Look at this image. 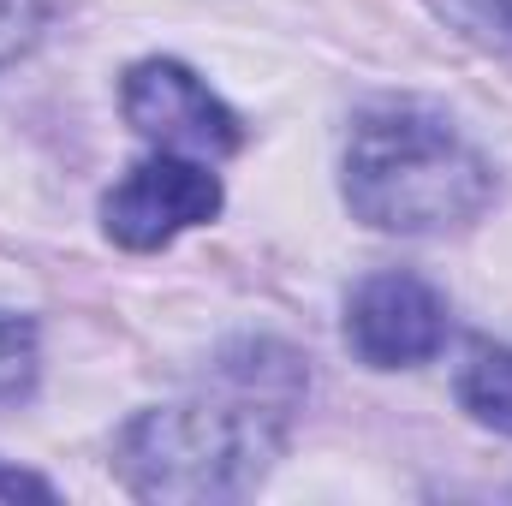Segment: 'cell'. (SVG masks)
<instances>
[{
	"mask_svg": "<svg viewBox=\"0 0 512 506\" xmlns=\"http://www.w3.org/2000/svg\"><path fill=\"white\" fill-rule=\"evenodd\" d=\"M0 501H54V489L42 477H24V471H6L0 465Z\"/></svg>",
	"mask_w": 512,
	"mask_h": 506,
	"instance_id": "9",
	"label": "cell"
},
{
	"mask_svg": "<svg viewBox=\"0 0 512 506\" xmlns=\"http://www.w3.org/2000/svg\"><path fill=\"white\" fill-rule=\"evenodd\" d=\"M346 340L376 370L423 364L447 340V304L417 274H399V268L393 274H370V280H358V292L346 304Z\"/></svg>",
	"mask_w": 512,
	"mask_h": 506,
	"instance_id": "5",
	"label": "cell"
},
{
	"mask_svg": "<svg viewBox=\"0 0 512 506\" xmlns=\"http://www.w3.org/2000/svg\"><path fill=\"white\" fill-rule=\"evenodd\" d=\"M42 30V0H0V66H12Z\"/></svg>",
	"mask_w": 512,
	"mask_h": 506,
	"instance_id": "8",
	"label": "cell"
},
{
	"mask_svg": "<svg viewBox=\"0 0 512 506\" xmlns=\"http://www.w3.org/2000/svg\"><path fill=\"white\" fill-rule=\"evenodd\" d=\"M459 405L477 423L512 435V346H477L465 358V370H459Z\"/></svg>",
	"mask_w": 512,
	"mask_h": 506,
	"instance_id": "6",
	"label": "cell"
},
{
	"mask_svg": "<svg viewBox=\"0 0 512 506\" xmlns=\"http://www.w3.org/2000/svg\"><path fill=\"white\" fill-rule=\"evenodd\" d=\"M36 387V322L0 310V405H18Z\"/></svg>",
	"mask_w": 512,
	"mask_h": 506,
	"instance_id": "7",
	"label": "cell"
},
{
	"mask_svg": "<svg viewBox=\"0 0 512 506\" xmlns=\"http://www.w3.org/2000/svg\"><path fill=\"white\" fill-rule=\"evenodd\" d=\"M251 364H221L227 387L143 411L120 429L114 465L143 501H239L286 447V405L298 399V364L268 346L245 352Z\"/></svg>",
	"mask_w": 512,
	"mask_h": 506,
	"instance_id": "1",
	"label": "cell"
},
{
	"mask_svg": "<svg viewBox=\"0 0 512 506\" xmlns=\"http://www.w3.org/2000/svg\"><path fill=\"white\" fill-rule=\"evenodd\" d=\"M495 197V167L435 108H376L346 143V203L382 233H453Z\"/></svg>",
	"mask_w": 512,
	"mask_h": 506,
	"instance_id": "2",
	"label": "cell"
},
{
	"mask_svg": "<svg viewBox=\"0 0 512 506\" xmlns=\"http://www.w3.org/2000/svg\"><path fill=\"white\" fill-rule=\"evenodd\" d=\"M120 108L126 120L149 143L173 149V155H203V161H221L245 143L239 114L179 60H143L126 72V90H120Z\"/></svg>",
	"mask_w": 512,
	"mask_h": 506,
	"instance_id": "4",
	"label": "cell"
},
{
	"mask_svg": "<svg viewBox=\"0 0 512 506\" xmlns=\"http://www.w3.org/2000/svg\"><path fill=\"white\" fill-rule=\"evenodd\" d=\"M221 215V179L203 161H185L173 149L137 161L102 203V227L126 251H161L185 227H203Z\"/></svg>",
	"mask_w": 512,
	"mask_h": 506,
	"instance_id": "3",
	"label": "cell"
}]
</instances>
